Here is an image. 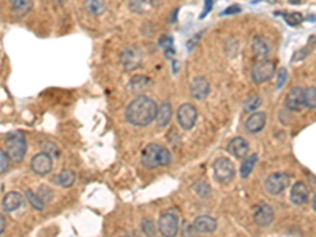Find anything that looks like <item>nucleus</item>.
Masks as SVG:
<instances>
[{
  "instance_id": "6ab92c4d",
  "label": "nucleus",
  "mask_w": 316,
  "mask_h": 237,
  "mask_svg": "<svg viewBox=\"0 0 316 237\" xmlns=\"http://www.w3.org/2000/svg\"><path fill=\"white\" fill-rule=\"evenodd\" d=\"M266 126V114L264 113H251L245 122V128L248 133H259Z\"/></svg>"
},
{
  "instance_id": "7c9ffc66",
  "label": "nucleus",
  "mask_w": 316,
  "mask_h": 237,
  "mask_svg": "<svg viewBox=\"0 0 316 237\" xmlns=\"http://www.w3.org/2000/svg\"><path fill=\"white\" fill-rule=\"evenodd\" d=\"M41 147H43V152H46L51 158H59L60 150H59V147H57L55 144H52V142H43V144H41Z\"/></svg>"
},
{
  "instance_id": "9d476101",
  "label": "nucleus",
  "mask_w": 316,
  "mask_h": 237,
  "mask_svg": "<svg viewBox=\"0 0 316 237\" xmlns=\"http://www.w3.org/2000/svg\"><path fill=\"white\" fill-rule=\"evenodd\" d=\"M304 95H305V89L304 87H292L288 95H286V100H285V107L288 111H292V113H298L304 107Z\"/></svg>"
},
{
  "instance_id": "a211bd4d",
  "label": "nucleus",
  "mask_w": 316,
  "mask_h": 237,
  "mask_svg": "<svg viewBox=\"0 0 316 237\" xmlns=\"http://www.w3.org/2000/svg\"><path fill=\"white\" fill-rule=\"evenodd\" d=\"M291 203L296 206H302L308 201V188L304 182H296L291 188Z\"/></svg>"
},
{
  "instance_id": "2f4dec72",
  "label": "nucleus",
  "mask_w": 316,
  "mask_h": 237,
  "mask_svg": "<svg viewBox=\"0 0 316 237\" xmlns=\"http://www.w3.org/2000/svg\"><path fill=\"white\" fill-rule=\"evenodd\" d=\"M141 229H142V232H144L147 237H154V234H155V225H154V222H152L151 218H144V220H142Z\"/></svg>"
},
{
  "instance_id": "f704fd0d",
  "label": "nucleus",
  "mask_w": 316,
  "mask_h": 237,
  "mask_svg": "<svg viewBox=\"0 0 316 237\" xmlns=\"http://www.w3.org/2000/svg\"><path fill=\"white\" fill-rule=\"evenodd\" d=\"M286 78H288V71H286V68H282L278 71V78H277V89L283 87V84L286 82Z\"/></svg>"
},
{
  "instance_id": "dca6fc26",
  "label": "nucleus",
  "mask_w": 316,
  "mask_h": 237,
  "mask_svg": "<svg viewBox=\"0 0 316 237\" xmlns=\"http://www.w3.org/2000/svg\"><path fill=\"white\" fill-rule=\"evenodd\" d=\"M248 150H250V145H248V141L244 139V138H234L233 141L229 142L228 145V152L236 157V158H245L248 155Z\"/></svg>"
},
{
  "instance_id": "e433bc0d",
  "label": "nucleus",
  "mask_w": 316,
  "mask_h": 237,
  "mask_svg": "<svg viewBox=\"0 0 316 237\" xmlns=\"http://www.w3.org/2000/svg\"><path fill=\"white\" fill-rule=\"evenodd\" d=\"M234 13H240V7H229L223 11V14H234Z\"/></svg>"
},
{
  "instance_id": "4c0bfd02",
  "label": "nucleus",
  "mask_w": 316,
  "mask_h": 237,
  "mask_svg": "<svg viewBox=\"0 0 316 237\" xmlns=\"http://www.w3.org/2000/svg\"><path fill=\"white\" fill-rule=\"evenodd\" d=\"M5 226H7V222H5V217L2 213H0V234L5 231Z\"/></svg>"
},
{
  "instance_id": "5701e85b",
  "label": "nucleus",
  "mask_w": 316,
  "mask_h": 237,
  "mask_svg": "<svg viewBox=\"0 0 316 237\" xmlns=\"http://www.w3.org/2000/svg\"><path fill=\"white\" fill-rule=\"evenodd\" d=\"M75 180H76V174H75L71 169H62V171L59 172V176L55 177V184H59V185L63 187V188L73 187Z\"/></svg>"
},
{
  "instance_id": "c756f323",
  "label": "nucleus",
  "mask_w": 316,
  "mask_h": 237,
  "mask_svg": "<svg viewBox=\"0 0 316 237\" xmlns=\"http://www.w3.org/2000/svg\"><path fill=\"white\" fill-rule=\"evenodd\" d=\"M158 45L166 51V56L171 57V54H174V49H173V37L170 35H163L158 41Z\"/></svg>"
},
{
  "instance_id": "423d86ee",
  "label": "nucleus",
  "mask_w": 316,
  "mask_h": 237,
  "mask_svg": "<svg viewBox=\"0 0 316 237\" xmlns=\"http://www.w3.org/2000/svg\"><path fill=\"white\" fill-rule=\"evenodd\" d=\"M120 63L125 71L138 70L142 65V52L136 46L125 48L120 54Z\"/></svg>"
},
{
  "instance_id": "b1692460",
  "label": "nucleus",
  "mask_w": 316,
  "mask_h": 237,
  "mask_svg": "<svg viewBox=\"0 0 316 237\" xmlns=\"http://www.w3.org/2000/svg\"><path fill=\"white\" fill-rule=\"evenodd\" d=\"M84 8H86L92 16H100L106 11V2H104V0H86V2H84Z\"/></svg>"
},
{
  "instance_id": "cd10ccee",
  "label": "nucleus",
  "mask_w": 316,
  "mask_h": 237,
  "mask_svg": "<svg viewBox=\"0 0 316 237\" xmlns=\"http://www.w3.org/2000/svg\"><path fill=\"white\" fill-rule=\"evenodd\" d=\"M193 191L202 199L210 198V195H212V188H210V185L206 182H198L196 185H193Z\"/></svg>"
},
{
  "instance_id": "ea45409f",
  "label": "nucleus",
  "mask_w": 316,
  "mask_h": 237,
  "mask_svg": "<svg viewBox=\"0 0 316 237\" xmlns=\"http://www.w3.org/2000/svg\"><path fill=\"white\" fill-rule=\"evenodd\" d=\"M313 210H314V212H316V199H314V201H313Z\"/></svg>"
},
{
  "instance_id": "58836bf2",
  "label": "nucleus",
  "mask_w": 316,
  "mask_h": 237,
  "mask_svg": "<svg viewBox=\"0 0 316 237\" xmlns=\"http://www.w3.org/2000/svg\"><path fill=\"white\" fill-rule=\"evenodd\" d=\"M54 2H55V4H57V5H60V4H62V2H63V0H54Z\"/></svg>"
},
{
  "instance_id": "72a5a7b5",
  "label": "nucleus",
  "mask_w": 316,
  "mask_h": 237,
  "mask_svg": "<svg viewBox=\"0 0 316 237\" xmlns=\"http://www.w3.org/2000/svg\"><path fill=\"white\" fill-rule=\"evenodd\" d=\"M8 165H10V158L7 155V152L4 149H0V174H4V172L8 169Z\"/></svg>"
},
{
  "instance_id": "4468645a",
  "label": "nucleus",
  "mask_w": 316,
  "mask_h": 237,
  "mask_svg": "<svg viewBox=\"0 0 316 237\" xmlns=\"http://www.w3.org/2000/svg\"><path fill=\"white\" fill-rule=\"evenodd\" d=\"M253 218H255L256 225H259V226H269L273 222V209L269 204L261 203L255 207Z\"/></svg>"
},
{
  "instance_id": "4be33fe9",
  "label": "nucleus",
  "mask_w": 316,
  "mask_h": 237,
  "mask_svg": "<svg viewBox=\"0 0 316 237\" xmlns=\"http://www.w3.org/2000/svg\"><path fill=\"white\" fill-rule=\"evenodd\" d=\"M11 11L16 17L27 14L32 10V0H10Z\"/></svg>"
},
{
  "instance_id": "f03ea898",
  "label": "nucleus",
  "mask_w": 316,
  "mask_h": 237,
  "mask_svg": "<svg viewBox=\"0 0 316 237\" xmlns=\"http://www.w3.org/2000/svg\"><path fill=\"white\" fill-rule=\"evenodd\" d=\"M173 160L171 152L163 145L149 144L142 150V163L147 168H157V166H168Z\"/></svg>"
},
{
  "instance_id": "393cba45",
  "label": "nucleus",
  "mask_w": 316,
  "mask_h": 237,
  "mask_svg": "<svg viewBox=\"0 0 316 237\" xmlns=\"http://www.w3.org/2000/svg\"><path fill=\"white\" fill-rule=\"evenodd\" d=\"M256 163H258V155L256 154L247 155L245 160L242 161V166H240V177L247 179L251 174V171H253V168H255Z\"/></svg>"
},
{
  "instance_id": "aec40b11",
  "label": "nucleus",
  "mask_w": 316,
  "mask_h": 237,
  "mask_svg": "<svg viewBox=\"0 0 316 237\" xmlns=\"http://www.w3.org/2000/svg\"><path fill=\"white\" fill-rule=\"evenodd\" d=\"M23 203H24V198L21 193L17 191H10L4 196V201H2V206H4V210L5 212H14L17 210L19 207H23Z\"/></svg>"
},
{
  "instance_id": "473e14b6",
  "label": "nucleus",
  "mask_w": 316,
  "mask_h": 237,
  "mask_svg": "<svg viewBox=\"0 0 316 237\" xmlns=\"http://www.w3.org/2000/svg\"><path fill=\"white\" fill-rule=\"evenodd\" d=\"M128 7L133 13H142L145 8V0H128Z\"/></svg>"
},
{
  "instance_id": "a19ab883",
  "label": "nucleus",
  "mask_w": 316,
  "mask_h": 237,
  "mask_svg": "<svg viewBox=\"0 0 316 237\" xmlns=\"http://www.w3.org/2000/svg\"><path fill=\"white\" fill-rule=\"evenodd\" d=\"M125 237H136V235H125Z\"/></svg>"
},
{
  "instance_id": "c9c22d12",
  "label": "nucleus",
  "mask_w": 316,
  "mask_h": 237,
  "mask_svg": "<svg viewBox=\"0 0 316 237\" xmlns=\"http://www.w3.org/2000/svg\"><path fill=\"white\" fill-rule=\"evenodd\" d=\"M212 7H214V0H206V7H204V11L201 13V19L206 17V14L212 10Z\"/></svg>"
},
{
  "instance_id": "7ed1b4c3",
  "label": "nucleus",
  "mask_w": 316,
  "mask_h": 237,
  "mask_svg": "<svg viewBox=\"0 0 316 237\" xmlns=\"http://www.w3.org/2000/svg\"><path fill=\"white\" fill-rule=\"evenodd\" d=\"M7 155L10 161L19 163L27 152V141L23 132H10L7 135Z\"/></svg>"
},
{
  "instance_id": "412c9836",
  "label": "nucleus",
  "mask_w": 316,
  "mask_h": 237,
  "mask_svg": "<svg viewBox=\"0 0 316 237\" xmlns=\"http://www.w3.org/2000/svg\"><path fill=\"white\" fill-rule=\"evenodd\" d=\"M152 85V79L147 76H133L128 82V90H132L133 94H142L145 89H149Z\"/></svg>"
},
{
  "instance_id": "f257e3e1",
  "label": "nucleus",
  "mask_w": 316,
  "mask_h": 237,
  "mask_svg": "<svg viewBox=\"0 0 316 237\" xmlns=\"http://www.w3.org/2000/svg\"><path fill=\"white\" fill-rule=\"evenodd\" d=\"M158 111V104L145 95H139L128 103L125 110V119L135 126H147L151 125Z\"/></svg>"
},
{
  "instance_id": "9b49d317",
  "label": "nucleus",
  "mask_w": 316,
  "mask_h": 237,
  "mask_svg": "<svg viewBox=\"0 0 316 237\" xmlns=\"http://www.w3.org/2000/svg\"><path fill=\"white\" fill-rule=\"evenodd\" d=\"M30 168H32V171L35 172V174L46 176V174H49L51 169H52V158L46 152H40V154H36L32 158Z\"/></svg>"
},
{
  "instance_id": "f3484780",
  "label": "nucleus",
  "mask_w": 316,
  "mask_h": 237,
  "mask_svg": "<svg viewBox=\"0 0 316 237\" xmlns=\"http://www.w3.org/2000/svg\"><path fill=\"white\" fill-rule=\"evenodd\" d=\"M171 117H173V106H171V103L170 101H163L158 106L157 117H155L157 126L158 128L168 126V125H170V122H171Z\"/></svg>"
},
{
  "instance_id": "c85d7f7f",
  "label": "nucleus",
  "mask_w": 316,
  "mask_h": 237,
  "mask_svg": "<svg viewBox=\"0 0 316 237\" xmlns=\"http://www.w3.org/2000/svg\"><path fill=\"white\" fill-rule=\"evenodd\" d=\"M261 103H263V100H261V97L259 95H251V97H248L247 98V101H245V111H250V113H255L258 107L261 106Z\"/></svg>"
},
{
  "instance_id": "f8f14e48",
  "label": "nucleus",
  "mask_w": 316,
  "mask_h": 237,
  "mask_svg": "<svg viewBox=\"0 0 316 237\" xmlns=\"http://www.w3.org/2000/svg\"><path fill=\"white\" fill-rule=\"evenodd\" d=\"M190 92L195 100H204L210 94V82L204 76H196L190 82Z\"/></svg>"
},
{
  "instance_id": "a878e982",
  "label": "nucleus",
  "mask_w": 316,
  "mask_h": 237,
  "mask_svg": "<svg viewBox=\"0 0 316 237\" xmlns=\"http://www.w3.org/2000/svg\"><path fill=\"white\" fill-rule=\"evenodd\" d=\"M26 199L29 201V204L35 209V210H43L45 209V201L41 199L35 191L32 190H27L26 191Z\"/></svg>"
},
{
  "instance_id": "2eb2a0df",
  "label": "nucleus",
  "mask_w": 316,
  "mask_h": 237,
  "mask_svg": "<svg viewBox=\"0 0 316 237\" xmlns=\"http://www.w3.org/2000/svg\"><path fill=\"white\" fill-rule=\"evenodd\" d=\"M192 228L198 234H212L217 229V220H214L212 217H209V215H201V217H198L193 222Z\"/></svg>"
},
{
  "instance_id": "1a4fd4ad",
  "label": "nucleus",
  "mask_w": 316,
  "mask_h": 237,
  "mask_svg": "<svg viewBox=\"0 0 316 237\" xmlns=\"http://www.w3.org/2000/svg\"><path fill=\"white\" fill-rule=\"evenodd\" d=\"M198 119V111L192 103H185L177 110V122L185 132L192 130Z\"/></svg>"
},
{
  "instance_id": "20e7f679",
  "label": "nucleus",
  "mask_w": 316,
  "mask_h": 237,
  "mask_svg": "<svg viewBox=\"0 0 316 237\" xmlns=\"http://www.w3.org/2000/svg\"><path fill=\"white\" fill-rule=\"evenodd\" d=\"M275 75V62L272 60H258L255 65L251 67L250 76L251 81L255 84H264L272 79V76Z\"/></svg>"
},
{
  "instance_id": "6e6552de",
  "label": "nucleus",
  "mask_w": 316,
  "mask_h": 237,
  "mask_svg": "<svg viewBox=\"0 0 316 237\" xmlns=\"http://www.w3.org/2000/svg\"><path fill=\"white\" fill-rule=\"evenodd\" d=\"M158 231L163 237H176L179 232V217L174 212H164L158 220Z\"/></svg>"
},
{
  "instance_id": "bb28decb",
  "label": "nucleus",
  "mask_w": 316,
  "mask_h": 237,
  "mask_svg": "<svg viewBox=\"0 0 316 237\" xmlns=\"http://www.w3.org/2000/svg\"><path fill=\"white\" fill-rule=\"evenodd\" d=\"M304 106L307 107V110H316V87H308V89H305Z\"/></svg>"
},
{
  "instance_id": "39448f33",
  "label": "nucleus",
  "mask_w": 316,
  "mask_h": 237,
  "mask_svg": "<svg viewBox=\"0 0 316 237\" xmlns=\"http://www.w3.org/2000/svg\"><path fill=\"white\" fill-rule=\"evenodd\" d=\"M288 187H289V174H286V172H273L264 182L266 191L272 196L280 195Z\"/></svg>"
},
{
  "instance_id": "0eeeda50",
  "label": "nucleus",
  "mask_w": 316,
  "mask_h": 237,
  "mask_svg": "<svg viewBox=\"0 0 316 237\" xmlns=\"http://www.w3.org/2000/svg\"><path fill=\"white\" fill-rule=\"evenodd\" d=\"M214 174H215V179L218 182H229L234 179V174H236V169H234V163L231 161L229 158H225V157H220L214 161Z\"/></svg>"
},
{
  "instance_id": "ddd939ff",
  "label": "nucleus",
  "mask_w": 316,
  "mask_h": 237,
  "mask_svg": "<svg viewBox=\"0 0 316 237\" xmlns=\"http://www.w3.org/2000/svg\"><path fill=\"white\" fill-rule=\"evenodd\" d=\"M251 52H253V56H255L256 60H267V57L270 56L269 41L261 35L253 37V40H251Z\"/></svg>"
}]
</instances>
